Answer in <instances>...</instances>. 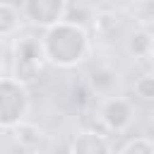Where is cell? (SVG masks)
Listing matches in <instances>:
<instances>
[{
    "mask_svg": "<svg viewBox=\"0 0 154 154\" xmlns=\"http://www.w3.org/2000/svg\"><path fill=\"white\" fill-rule=\"evenodd\" d=\"M41 46L46 63L55 67H77L91 51V38L84 24L63 19L48 29H43Z\"/></svg>",
    "mask_w": 154,
    "mask_h": 154,
    "instance_id": "6da1fadb",
    "label": "cell"
},
{
    "mask_svg": "<svg viewBox=\"0 0 154 154\" xmlns=\"http://www.w3.org/2000/svg\"><path fill=\"white\" fill-rule=\"evenodd\" d=\"M46 67V55L38 36H14L12 43V70L14 79L24 87L38 79V75Z\"/></svg>",
    "mask_w": 154,
    "mask_h": 154,
    "instance_id": "7a4b0ae2",
    "label": "cell"
},
{
    "mask_svg": "<svg viewBox=\"0 0 154 154\" xmlns=\"http://www.w3.org/2000/svg\"><path fill=\"white\" fill-rule=\"evenodd\" d=\"M29 89L14 77H0V130H12L29 113Z\"/></svg>",
    "mask_w": 154,
    "mask_h": 154,
    "instance_id": "3957f363",
    "label": "cell"
},
{
    "mask_svg": "<svg viewBox=\"0 0 154 154\" xmlns=\"http://www.w3.org/2000/svg\"><path fill=\"white\" fill-rule=\"evenodd\" d=\"M96 113H99L106 132H123V130H128L130 123H132V116H135L132 101L125 99V96H118V94L106 96L101 101V106L96 108Z\"/></svg>",
    "mask_w": 154,
    "mask_h": 154,
    "instance_id": "277c9868",
    "label": "cell"
},
{
    "mask_svg": "<svg viewBox=\"0 0 154 154\" xmlns=\"http://www.w3.org/2000/svg\"><path fill=\"white\" fill-rule=\"evenodd\" d=\"M67 0H22V17L36 26H53L65 19Z\"/></svg>",
    "mask_w": 154,
    "mask_h": 154,
    "instance_id": "5b68a950",
    "label": "cell"
},
{
    "mask_svg": "<svg viewBox=\"0 0 154 154\" xmlns=\"http://www.w3.org/2000/svg\"><path fill=\"white\" fill-rule=\"evenodd\" d=\"M70 154H113L111 140L96 130H79L70 142Z\"/></svg>",
    "mask_w": 154,
    "mask_h": 154,
    "instance_id": "8992f818",
    "label": "cell"
},
{
    "mask_svg": "<svg viewBox=\"0 0 154 154\" xmlns=\"http://www.w3.org/2000/svg\"><path fill=\"white\" fill-rule=\"evenodd\" d=\"M12 135H14V142L17 144H22L24 149H38V142L43 140V130L38 128V125H34V123H29V120H22L19 125H14L12 128Z\"/></svg>",
    "mask_w": 154,
    "mask_h": 154,
    "instance_id": "52a82bcc",
    "label": "cell"
},
{
    "mask_svg": "<svg viewBox=\"0 0 154 154\" xmlns=\"http://www.w3.org/2000/svg\"><path fill=\"white\" fill-rule=\"evenodd\" d=\"M19 7H14L12 2H0V38H14L19 31Z\"/></svg>",
    "mask_w": 154,
    "mask_h": 154,
    "instance_id": "ba28073f",
    "label": "cell"
},
{
    "mask_svg": "<svg viewBox=\"0 0 154 154\" xmlns=\"http://www.w3.org/2000/svg\"><path fill=\"white\" fill-rule=\"evenodd\" d=\"M116 77H118V75H116L113 70H106V67L96 70V72L91 75V87H94V91H96L99 96H113V89H116V84H118Z\"/></svg>",
    "mask_w": 154,
    "mask_h": 154,
    "instance_id": "9c48e42d",
    "label": "cell"
},
{
    "mask_svg": "<svg viewBox=\"0 0 154 154\" xmlns=\"http://www.w3.org/2000/svg\"><path fill=\"white\" fill-rule=\"evenodd\" d=\"M128 48L135 58H149L152 55V34H149V29L135 31L128 41Z\"/></svg>",
    "mask_w": 154,
    "mask_h": 154,
    "instance_id": "30bf717a",
    "label": "cell"
},
{
    "mask_svg": "<svg viewBox=\"0 0 154 154\" xmlns=\"http://www.w3.org/2000/svg\"><path fill=\"white\" fill-rule=\"evenodd\" d=\"M118 154H154V144L147 135H137V137H130Z\"/></svg>",
    "mask_w": 154,
    "mask_h": 154,
    "instance_id": "8fae6325",
    "label": "cell"
},
{
    "mask_svg": "<svg viewBox=\"0 0 154 154\" xmlns=\"http://www.w3.org/2000/svg\"><path fill=\"white\" fill-rule=\"evenodd\" d=\"M116 29H118V17L113 12H99L94 17V31H96V36H108Z\"/></svg>",
    "mask_w": 154,
    "mask_h": 154,
    "instance_id": "7c38bea8",
    "label": "cell"
},
{
    "mask_svg": "<svg viewBox=\"0 0 154 154\" xmlns=\"http://www.w3.org/2000/svg\"><path fill=\"white\" fill-rule=\"evenodd\" d=\"M135 94L140 99H144V101H152L154 99V77L149 72L135 79Z\"/></svg>",
    "mask_w": 154,
    "mask_h": 154,
    "instance_id": "4fadbf2b",
    "label": "cell"
},
{
    "mask_svg": "<svg viewBox=\"0 0 154 154\" xmlns=\"http://www.w3.org/2000/svg\"><path fill=\"white\" fill-rule=\"evenodd\" d=\"M0 77H5V63H2V55H0Z\"/></svg>",
    "mask_w": 154,
    "mask_h": 154,
    "instance_id": "5bb4252c",
    "label": "cell"
},
{
    "mask_svg": "<svg viewBox=\"0 0 154 154\" xmlns=\"http://www.w3.org/2000/svg\"><path fill=\"white\" fill-rule=\"evenodd\" d=\"M29 154H48V152H43V149H31Z\"/></svg>",
    "mask_w": 154,
    "mask_h": 154,
    "instance_id": "9a60e30c",
    "label": "cell"
}]
</instances>
